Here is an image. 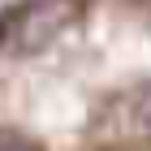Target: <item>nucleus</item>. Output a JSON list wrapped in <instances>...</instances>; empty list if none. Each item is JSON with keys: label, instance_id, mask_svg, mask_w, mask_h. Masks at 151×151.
<instances>
[{"label": "nucleus", "instance_id": "nucleus-1", "mask_svg": "<svg viewBox=\"0 0 151 151\" xmlns=\"http://www.w3.org/2000/svg\"><path fill=\"white\" fill-rule=\"evenodd\" d=\"M138 121H142V129H151V86H142V95H138Z\"/></svg>", "mask_w": 151, "mask_h": 151}, {"label": "nucleus", "instance_id": "nucleus-2", "mask_svg": "<svg viewBox=\"0 0 151 151\" xmlns=\"http://www.w3.org/2000/svg\"><path fill=\"white\" fill-rule=\"evenodd\" d=\"M0 151H35L30 142H17V138H0Z\"/></svg>", "mask_w": 151, "mask_h": 151}]
</instances>
